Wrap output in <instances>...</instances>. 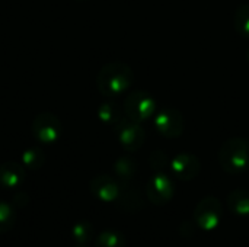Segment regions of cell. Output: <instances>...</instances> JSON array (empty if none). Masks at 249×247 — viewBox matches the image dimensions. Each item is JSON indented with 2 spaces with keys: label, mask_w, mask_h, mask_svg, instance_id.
Segmentation results:
<instances>
[{
  "label": "cell",
  "mask_w": 249,
  "mask_h": 247,
  "mask_svg": "<svg viewBox=\"0 0 249 247\" xmlns=\"http://www.w3.org/2000/svg\"><path fill=\"white\" fill-rule=\"evenodd\" d=\"M133 82L134 73L131 67L123 61H112L105 64L96 76L98 90L107 98L123 95L130 89Z\"/></svg>",
  "instance_id": "6da1fadb"
},
{
  "label": "cell",
  "mask_w": 249,
  "mask_h": 247,
  "mask_svg": "<svg viewBox=\"0 0 249 247\" xmlns=\"http://www.w3.org/2000/svg\"><path fill=\"white\" fill-rule=\"evenodd\" d=\"M219 163L226 173L239 175L249 170V140L229 138L219 150Z\"/></svg>",
  "instance_id": "7a4b0ae2"
},
{
  "label": "cell",
  "mask_w": 249,
  "mask_h": 247,
  "mask_svg": "<svg viewBox=\"0 0 249 247\" xmlns=\"http://www.w3.org/2000/svg\"><path fill=\"white\" fill-rule=\"evenodd\" d=\"M223 204L216 197H204L198 201L193 213V221L197 229L213 231L219 227L223 218Z\"/></svg>",
  "instance_id": "3957f363"
},
{
  "label": "cell",
  "mask_w": 249,
  "mask_h": 247,
  "mask_svg": "<svg viewBox=\"0 0 249 247\" xmlns=\"http://www.w3.org/2000/svg\"><path fill=\"white\" fill-rule=\"evenodd\" d=\"M158 103L152 95L143 90L131 92L124 100V114L136 122H143L155 116Z\"/></svg>",
  "instance_id": "277c9868"
},
{
  "label": "cell",
  "mask_w": 249,
  "mask_h": 247,
  "mask_svg": "<svg viewBox=\"0 0 249 247\" xmlns=\"http://www.w3.org/2000/svg\"><path fill=\"white\" fill-rule=\"evenodd\" d=\"M34 138L41 144H54L58 141L63 125L57 115L51 112H41L38 114L31 125Z\"/></svg>",
  "instance_id": "5b68a950"
},
{
  "label": "cell",
  "mask_w": 249,
  "mask_h": 247,
  "mask_svg": "<svg viewBox=\"0 0 249 247\" xmlns=\"http://www.w3.org/2000/svg\"><path fill=\"white\" fill-rule=\"evenodd\" d=\"M114 128H115V135L125 151L134 153L144 144L146 132L142 128L140 122H136L128 116H123Z\"/></svg>",
  "instance_id": "8992f818"
},
{
  "label": "cell",
  "mask_w": 249,
  "mask_h": 247,
  "mask_svg": "<svg viewBox=\"0 0 249 247\" xmlns=\"http://www.w3.org/2000/svg\"><path fill=\"white\" fill-rule=\"evenodd\" d=\"M175 195V185L172 179L163 173L156 172L146 185V197L150 201V204L162 207L171 202V199Z\"/></svg>",
  "instance_id": "52a82bcc"
},
{
  "label": "cell",
  "mask_w": 249,
  "mask_h": 247,
  "mask_svg": "<svg viewBox=\"0 0 249 247\" xmlns=\"http://www.w3.org/2000/svg\"><path fill=\"white\" fill-rule=\"evenodd\" d=\"M155 127L166 138H178L184 132V116L175 108H163L155 114Z\"/></svg>",
  "instance_id": "ba28073f"
},
{
  "label": "cell",
  "mask_w": 249,
  "mask_h": 247,
  "mask_svg": "<svg viewBox=\"0 0 249 247\" xmlns=\"http://www.w3.org/2000/svg\"><path fill=\"white\" fill-rule=\"evenodd\" d=\"M89 189L96 199L102 202H115L121 192V182L109 175H98L90 181Z\"/></svg>",
  "instance_id": "9c48e42d"
},
{
  "label": "cell",
  "mask_w": 249,
  "mask_h": 247,
  "mask_svg": "<svg viewBox=\"0 0 249 247\" xmlns=\"http://www.w3.org/2000/svg\"><path fill=\"white\" fill-rule=\"evenodd\" d=\"M200 170H201L200 160L194 154H190V153H181V154L175 156L171 162L172 175L184 182L196 179L198 176Z\"/></svg>",
  "instance_id": "30bf717a"
},
{
  "label": "cell",
  "mask_w": 249,
  "mask_h": 247,
  "mask_svg": "<svg viewBox=\"0 0 249 247\" xmlns=\"http://www.w3.org/2000/svg\"><path fill=\"white\" fill-rule=\"evenodd\" d=\"M25 179V167L16 162H6L0 165V186L4 189H16Z\"/></svg>",
  "instance_id": "8fae6325"
},
{
  "label": "cell",
  "mask_w": 249,
  "mask_h": 247,
  "mask_svg": "<svg viewBox=\"0 0 249 247\" xmlns=\"http://www.w3.org/2000/svg\"><path fill=\"white\" fill-rule=\"evenodd\" d=\"M115 202L118 204L120 210L128 214L139 213L144 205L143 195L136 188H131L128 183H121V192Z\"/></svg>",
  "instance_id": "7c38bea8"
},
{
  "label": "cell",
  "mask_w": 249,
  "mask_h": 247,
  "mask_svg": "<svg viewBox=\"0 0 249 247\" xmlns=\"http://www.w3.org/2000/svg\"><path fill=\"white\" fill-rule=\"evenodd\" d=\"M229 211L238 217H249V191L235 189L226 198Z\"/></svg>",
  "instance_id": "4fadbf2b"
},
{
  "label": "cell",
  "mask_w": 249,
  "mask_h": 247,
  "mask_svg": "<svg viewBox=\"0 0 249 247\" xmlns=\"http://www.w3.org/2000/svg\"><path fill=\"white\" fill-rule=\"evenodd\" d=\"M127 242L121 231L114 229H107L98 234L95 239V247H125Z\"/></svg>",
  "instance_id": "5bb4252c"
},
{
  "label": "cell",
  "mask_w": 249,
  "mask_h": 247,
  "mask_svg": "<svg viewBox=\"0 0 249 247\" xmlns=\"http://www.w3.org/2000/svg\"><path fill=\"white\" fill-rule=\"evenodd\" d=\"M123 116V111L120 105H117L115 102H104L98 109V118L107 125L115 127Z\"/></svg>",
  "instance_id": "9a60e30c"
},
{
  "label": "cell",
  "mask_w": 249,
  "mask_h": 247,
  "mask_svg": "<svg viewBox=\"0 0 249 247\" xmlns=\"http://www.w3.org/2000/svg\"><path fill=\"white\" fill-rule=\"evenodd\" d=\"M136 169H137L136 162H134L131 157H128V156L120 157V159L115 162V165H114L115 175H117V178H118V181H120L121 183H130L131 178H133L134 173H136Z\"/></svg>",
  "instance_id": "2e32d148"
},
{
  "label": "cell",
  "mask_w": 249,
  "mask_h": 247,
  "mask_svg": "<svg viewBox=\"0 0 249 247\" xmlns=\"http://www.w3.org/2000/svg\"><path fill=\"white\" fill-rule=\"evenodd\" d=\"M45 163V154L38 147H29L22 153V165L28 170H38Z\"/></svg>",
  "instance_id": "e0dca14e"
},
{
  "label": "cell",
  "mask_w": 249,
  "mask_h": 247,
  "mask_svg": "<svg viewBox=\"0 0 249 247\" xmlns=\"http://www.w3.org/2000/svg\"><path fill=\"white\" fill-rule=\"evenodd\" d=\"M93 236L95 230L89 221H79L71 227V239L76 242V245H88L93 240Z\"/></svg>",
  "instance_id": "ac0fdd59"
},
{
  "label": "cell",
  "mask_w": 249,
  "mask_h": 247,
  "mask_svg": "<svg viewBox=\"0 0 249 247\" xmlns=\"http://www.w3.org/2000/svg\"><path fill=\"white\" fill-rule=\"evenodd\" d=\"M15 221H16L15 208L7 202L0 201V234L10 231L15 226Z\"/></svg>",
  "instance_id": "d6986e66"
},
{
  "label": "cell",
  "mask_w": 249,
  "mask_h": 247,
  "mask_svg": "<svg viewBox=\"0 0 249 247\" xmlns=\"http://www.w3.org/2000/svg\"><path fill=\"white\" fill-rule=\"evenodd\" d=\"M235 26L242 36L249 38V3H244L236 9Z\"/></svg>",
  "instance_id": "ffe728a7"
},
{
  "label": "cell",
  "mask_w": 249,
  "mask_h": 247,
  "mask_svg": "<svg viewBox=\"0 0 249 247\" xmlns=\"http://www.w3.org/2000/svg\"><path fill=\"white\" fill-rule=\"evenodd\" d=\"M150 166L155 172H163L165 173V170L168 167H171V162L163 151L158 150V151H153L150 154Z\"/></svg>",
  "instance_id": "44dd1931"
},
{
  "label": "cell",
  "mask_w": 249,
  "mask_h": 247,
  "mask_svg": "<svg viewBox=\"0 0 249 247\" xmlns=\"http://www.w3.org/2000/svg\"><path fill=\"white\" fill-rule=\"evenodd\" d=\"M73 247H89L88 245H76V246H73Z\"/></svg>",
  "instance_id": "7402d4cb"
},
{
  "label": "cell",
  "mask_w": 249,
  "mask_h": 247,
  "mask_svg": "<svg viewBox=\"0 0 249 247\" xmlns=\"http://www.w3.org/2000/svg\"><path fill=\"white\" fill-rule=\"evenodd\" d=\"M76 1H85V0H76Z\"/></svg>",
  "instance_id": "603a6c76"
},
{
  "label": "cell",
  "mask_w": 249,
  "mask_h": 247,
  "mask_svg": "<svg viewBox=\"0 0 249 247\" xmlns=\"http://www.w3.org/2000/svg\"><path fill=\"white\" fill-rule=\"evenodd\" d=\"M248 61H249V51H248Z\"/></svg>",
  "instance_id": "cb8c5ba5"
}]
</instances>
